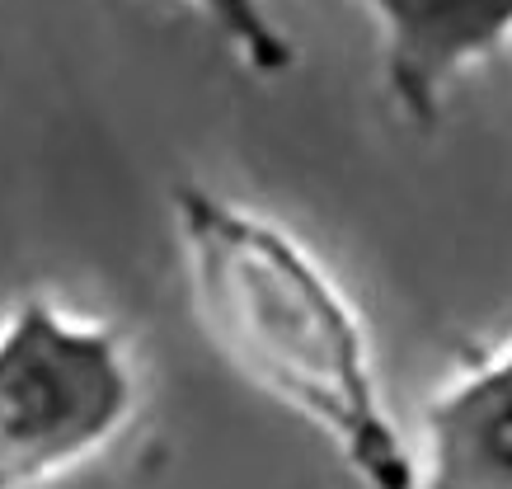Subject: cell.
Masks as SVG:
<instances>
[{"mask_svg":"<svg viewBox=\"0 0 512 489\" xmlns=\"http://www.w3.org/2000/svg\"><path fill=\"white\" fill-rule=\"evenodd\" d=\"M170 212L212 348L325 433L367 489H414L419 461L386 405L372 334L311 245L198 179L174 184Z\"/></svg>","mask_w":512,"mask_h":489,"instance_id":"1","label":"cell"},{"mask_svg":"<svg viewBox=\"0 0 512 489\" xmlns=\"http://www.w3.org/2000/svg\"><path fill=\"white\" fill-rule=\"evenodd\" d=\"M141 414L127 334L52 292L0 316V489H43L109 452Z\"/></svg>","mask_w":512,"mask_h":489,"instance_id":"2","label":"cell"},{"mask_svg":"<svg viewBox=\"0 0 512 489\" xmlns=\"http://www.w3.org/2000/svg\"><path fill=\"white\" fill-rule=\"evenodd\" d=\"M381 29V80L404 123L437 127L456 80L512 43V0H362Z\"/></svg>","mask_w":512,"mask_h":489,"instance_id":"3","label":"cell"},{"mask_svg":"<svg viewBox=\"0 0 512 489\" xmlns=\"http://www.w3.org/2000/svg\"><path fill=\"white\" fill-rule=\"evenodd\" d=\"M414 489H512V339L423 405Z\"/></svg>","mask_w":512,"mask_h":489,"instance_id":"4","label":"cell"},{"mask_svg":"<svg viewBox=\"0 0 512 489\" xmlns=\"http://www.w3.org/2000/svg\"><path fill=\"white\" fill-rule=\"evenodd\" d=\"M188 5L254 76H287L301 62V48L287 38L268 0H188Z\"/></svg>","mask_w":512,"mask_h":489,"instance_id":"5","label":"cell"}]
</instances>
